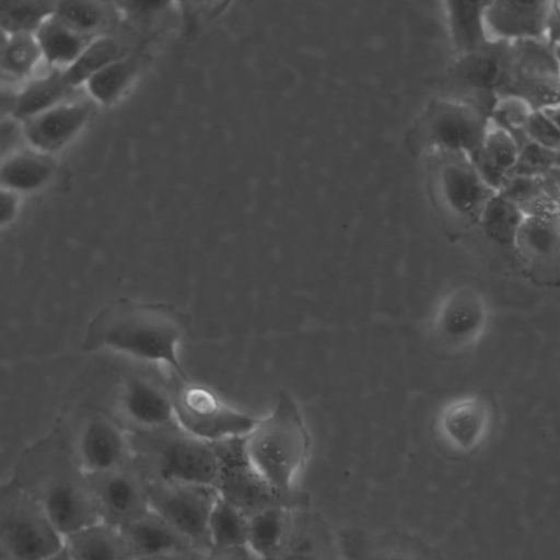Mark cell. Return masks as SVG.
<instances>
[{"label":"cell","mask_w":560,"mask_h":560,"mask_svg":"<svg viewBox=\"0 0 560 560\" xmlns=\"http://www.w3.org/2000/svg\"><path fill=\"white\" fill-rule=\"evenodd\" d=\"M189 328L188 315L173 304L119 298L88 324L82 349L165 368L186 382L189 377L179 348Z\"/></svg>","instance_id":"obj_1"},{"label":"cell","mask_w":560,"mask_h":560,"mask_svg":"<svg viewBox=\"0 0 560 560\" xmlns=\"http://www.w3.org/2000/svg\"><path fill=\"white\" fill-rule=\"evenodd\" d=\"M8 478L36 499L63 536L101 520L88 475L65 435L52 433L26 447Z\"/></svg>","instance_id":"obj_2"},{"label":"cell","mask_w":560,"mask_h":560,"mask_svg":"<svg viewBox=\"0 0 560 560\" xmlns=\"http://www.w3.org/2000/svg\"><path fill=\"white\" fill-rule=\"evenodd\" d=\"M246 457L281 500L289 502L311 452V435L298 401L280 392L270 412L244 438Z\"/></svg>","instance_id":"obj_3"},{"label":"cell","mask_w":560,"mask_h":560,"mask_svg":"<svg viewBox=\"0 0 560 560\" xmlns=\"http://www.w3.org/2000/svg\"><path fill=\"white\" fill-rule=\"evenodd\" d=\"M130 435L133 462L144 475L215 487L221 467L215 444L178 427Z\"/></svg>","instance_id":"obj_4"},{"label":"cell","mask_w":560,"mask_h":560,"mask_svg":"<svg viewBox=\"0 0 560 560\" xmlns=\"http://www.w3.org/2000/svg\"><path fill=\"white\" fill-rule=\"evenodd\" d=\"M63 547V535L18 481L0 490V560H47Z\"/></svg>","instance_id":"obj_5"},{"label":"cell","mask_w":560,"mask_h":560,"mask_svg":"<svg viewBox=\"0 0 560 560\" xmlns=\"http://www.w3.org/2000/svg\"><path fill=\"white\" fill-rule=\"evenodd\" d=\"M491 323L486 295L462 284L446 291L436 302L428 322V336L442 353L467 352L483 339Z\"/></svg>","instance_id":"obj_6"},{"label":"cell","mask_w":560,"mask_h":560,"mask_svg":"<svg viewBox=\"0 0 560 560\" xmlns=\"http://www.w3.org/2000/svg\"><path fill=\"white\" fill-rule=\"evenodd\" d=\"M515 96L533 110L560 103V63L556 47L545 39L509 44L498 98Z\"/></svg>","instance_id":"obj_7"},{"label":"cell","mask_w":560,"mask_h":560,"mask_svg":"<svg viewBox=\"0 0 560 560\" xmlns=\"http://www.w3.org/2000/svg\"><path fill=\"white\" fill-rule=\"evenodd\" d=\"M172 394L177 427L209 443L245 438L259 420L228 405L211 388L191 381L180 382Z\"/></svg>","instance_id":"obj_8"},{"label":"cell","mask_w":560,"mask_h":560,"mask_svg":"<svg viewBox=\"0 0 560 560\" xmlns=\"http://www.w3.org/2000/svg\"><path fill=\"white\" fill-rule=\"evenodd\" d=\"M143 477L151 511L184 534L198 549L210 550L208 523L218 498L217 488L144 474Z\"/></svg>","instance_id":"obj_9"},{"label":"cell","mask_w":560,"mask_h":560,"mask_svg":"<svg viewBox=\"0 0 560 560\" xmlns=\"http://www.w3.org/2000/svg\"><path fill=\"white\" fill-rule=\"evenodd\" d=\"M67 440L74 459L86 475L133 462L130 432L119 420L98 409L91 411Z\"/></svg>","instance_id":"obj_10"},{"label":"cell","mask_w":560,"mask_h":560,"mask_svg":"<svg viewBox=\"0 0 560 560\" xmlns=\"http://www.w3.org/2000/svg\"><path fill=\"white\" fill-rule=\"evenodd\" d=\"M436 175L438 191L448 212L464 223L478 224L497 191L482 179L470 158L460 151L439 149Z\"/></svg>","instance_id":"obj_11"},{"label":"cell","mask_w":560,"mask_h":560,"mask_svg":"<svg viewBox=\"0 0 560 560\" xmlns=\"http://www.w3.org/2000/svg\"><path fill=\"white\" fill-rule=\"evenodd\" d=\"M116 405L131 434H152L177 427L172 392L148 376L132 374L120 383Z\"/></svg>","instance_id":"obj_12"},{"label":"cell","mask_w":560,"mask_h":560,"mask_svg":"<svg viewBox=\"0 0 560 560\" xmlns=\"http://www.w3.org/2000/svg\"><path fill=\"white\" fill-rule=\"evenodd\" d=\"M88 478L100 517L109 524L122 528L151 510L143 474L135 462Z\"/></svg>","instance_id":"obj_13"},{"label":"cell","mask_w":560,"mask_h":560,"mask_svg":"<svg viewBox=\"0 0 560 560\" xmlns=\"http://www.w3.org/2000/svg\"><path fill=\"white\" fill-rule=\"evenodd\" d=\"M220 455V475L215 488L220 497L235 505L247 516L277 503L278 498L249 464L244 438L214 443Z\"/></svg>","instance_id":"obj_14"},{"label":"cell","mask_w":560,"mask_h":560,"mask_svg":"<svg viewBox=\"0 0 560 560\" xmlns=\"http://www.w3.org/2000/svg\"><path fill=\"white\" fill-rule=\"evenodd\" d=\"M493 425V411L487 398L477 394L447 400L435 417V432L451 452L468 455L488 440Z\"/></svg>","instance_id":"obj_15"},{"label":"cell","mask_w":560,"mask_h":560,"mask_svg":"<svg viewBox=\"0 0 560 560\" xmlns=\"http://www.w3.org/2000/svg\"><path fill=\"white\" fill-rule=\"evenodd\" d=\"M429 122L438 149L460 151L470 158L485 140L491 114L474 101H444L434 106Z\"/></svg>","instance_id":"obj_16"},{"label":"cell","mask_w":560,"mask_h":560,"mask_svg":"<svg viewBox=\"0 0 560 560\" xmlns=\"http://www.w3.org/2000/svg\"><path fill=\"white\" fill-rule=\"evenodd\" d=\"M92 104L69 100L22 121L26 142L32 149L51 154L66 147L88 122Z\"/></svg>","instance_id":"obj_17"},{"label":"cell","mask_w":560,"mask_h":560,"mask_svg":"<svg viewBox=\"0 0 560 560\" xmlns=\"http://www.w3.org/2000/svg\"><path fill=\"white\" fill-rule=\"evenodd\" d=\"M547 9L548 1H488L485 25L489 40L545 39Z\"/></svg>","instance_id":"obj_18"},{"label":"cell","mask_w":560,"mask_h":560,"mask_svg":"<svg viewBox=\"0 0 560 560\" xmlns=\"http://www.w3.org/2000/svg\"><path fill=\"white\" fill-rule=\"evenodd\" d=\"M136 559L199 560L206 552L153 511L122 527Z\"/></svg>","instance_id":"obj_19"},{"label":"cell","mask_w":560,"mask_h":560,"mask_svg":"<svg viewBox=\"0 0 560 560\" xmlns=\"http://www.w3.org/2000/svg\"><path fill=\"white\" fill-rule=\"evenodd\" d=\"M509 44L489 42L480 49L460 56L457 63L456 73L459 81L472 92V101L490 114L498 101V92L504 77Z\"/></svg>","instance_id":"obj_20"},{"label":"cell","mask_w":560,"mask_h":560,"mask_svg":"<svg viewBox=\"0 0 560 560\" xmlns=\"http://www.w3.org/2000/svg\"><path fill=\"white\" fill-rule=\"evenodd\" d=\"M63 547L75 560H136L122 528L103 520L63 536Z\"/></svg>","instance_id":"obj_21"},{"label":"cell","mask_w":560,"mask_h":560,"mask_svg":"<svg viewBox=\"0 0 560 560\" xmlns=\"http://www.w3.org/2000/svg\"><path fill=\"white\" fill-rule=\"evenodd\" d=\"M498 192L515 203L525 217L560 218V188L547 173L511 175Z\"/></svg>","instance_id":"obj_22"},{"label":"cell","mask_w":560,"mask_h":560,"mask_svg":"<svg viewBox=\"0 0 560 560\" xmlns=\"http://www.w3.org/2000/svg\"><path fill=\"white\" fill-rule=\"evenodd\" d=\"M517 141L492 122L480 149L470 156L479 175L494 191H499L520 156Z\"/></svg>","instance_id":"obj_23"},{"label":"cell","mask_w":560,"mask_h":560,"mask_svg":"<svg viewBox=\"0 0 560 560\" xmlns=\"http://www.w3.org/2000/svg\"><path fill=\"white\" fill-rule=\"evenodd\" d=\"M290 527L289 506L277 503L248 516L247 548L258 560H277Z\"/></svg>","instance_id":"obj_24"},{"label":"cell","mask_w":560,"mask_h":560,"mask_svg":"<svg viewBox=\"0 0 560 560\" xmlns=\"http://www.w3.org/2000/svg\"><path fill=\"white\" fill-rule=\"evenodd\" d=\"M55 168L49 154L35 149L19 150L2 159L1 188L19 194L36 190L50 180Z\"/></svg>","instance_id":"obj_25"},{"label":"cell","mask_w":560,"mask_h":560,"mask_svg":"<svg viewBox=\"0 0 560 560\" xmlns=\"http://www.w3.org/2000/svg\"><path fill=\"white\" fill-rule=\"evenodd\" d=\"M43 58L56 68L65 70L73 63L85 47L94 39L57 18H47L36 30ZM96 38V37H95Z\"/></svg>","instance_id":"obj_26"},{"label":"cell","mask_w":560,"mask_h":560,"mask_svg":"<svg viewBox=\"0 0 560 560\" xmlns=\"http://www.w3.org/2000/svg\"><path fill=\"white\" fill-rule=\"evenodd\" d=\"M73 90L65 80L62 70L50 71L31 80L15 94L11 116L23 121L69 101Z\"/></svg>","instance_id":"obj_27"},{"label":"cell","mask_w":560,"mask_h":560,"mask_svg":"<svg viewBox=\"0 0 560 560\" xmlns=\"http://www.w3.org/2000/svg\"><path fill=\"white\" fill-rule=\"evenodd\" d=\"M487 3L488 1L446 3L451 36L460 56L474 52L490 42L485 25Z\"/></svg>","instance_id":"obj_28"},{"label":"cell","mask_w":560,"mask_h":560,"mask_svg":"<svg viewBox=\"0 0 560 560\" xmlns=\"http://www.w3.org/2000/svg\"><path fill=\"white\" fill-rule=\"evenodd\" d=\"M129 46L117 35L106 34L94 38L77 58L62 70L65 80L72 86L83 85L96 71L129 55Z\"/></svg>","instance_id":"obj_29"},{"label":"cell","mask_w":560,"mask_h":560,"mask_svg":"<svg viewBox=\"0 0 560 560\" xmlns=\"http://www.w3.org/2000/svg\"><path fill=\"white\" fill-rule=\"evenodd\" d=\"M525 219L523 212L510 199L495 192L487 202L478 225L497 245L515 248L517 233Z\"/></svg>","instance_id":"obj_30"},{"label":"cell","mask_w":560,"mask_h":560,"mask_svg":"<svg viewBox=\"0 0 560 560\" xmlns=\"http://www.w3.org/2000/svg\"><path fill=\"white\" fill-rule=\"evenodd\" d=\"M208 535L210 549L247 547L248 516L218 493L209 517Z\"/></svg>","instance_id":"obj_31"},{"label":"cell","mask_w":560,"mask_h":560,"mask_svg":"<svg viewBox=\"0 0 560 560\" xmlns=\"http://www.w3.org/2000/svg\"><path fill=\"white\" fill-rule=\"evenodd\" d=\"M54 14L72 28L93 38L109 34L115 20L113 8L101 1H59Z\"/></svg>","instance_id":"obj_32"},{"label":"cell","mask_w":560,"mask_h":560,"mask_svg":"<svg viewBox=\"0 0 560 560\" xmlns=\"http://www.w3.org/2000/svg\"><path fill=\"white\" fill-rule=\"evenodd\" d=\"M139 70V59L129 54L93 73L83 84L98 103L115 102L131 84Z\"/></svg>","instance_id":"obj_33"},{"label":"cell","mask_w":560,"mask_h":560,"mask_svg":"<svg viewBox=\"0 0 560 560\" xmlns=\"http://www.w3.org/2000/svg\"><path fill=\"white\" fill-rule=\"evenodd\" d=\"M560 246V218L525 217L517 233L515 249L525 257L548 258Z\"/></svg>","instance_id":"obj_34"},{"label":"cell","mask_w":560,"mask_h":560,"mask_svg":"<svg viewBox=\"0 0 560 560\" xmlns=\"http://www.w3.org/2000/svg\"><path fill=\"white\" fill-rule=\"evenodd\" d=\"M0 61L2 73L12 78L27 77L43 54L35 33L8 34L1 31Z\"/></svg>","instance_id":"obj_35"},{"label":"cell","mask_w":560,"mask_h":560,"mask_svg":"<svg viewBox=\"0 0 560 560\" xmlns=\"http://www.w3.org/2000/svg\"><path fill=\"white\" fill-rule=\"evenodd\" d=\"M56 3L52 1H1V31L13 34L21 32L35 33L39 25L55 13Z\"/></svg>","instance_id":"obj_36"},{"label":"cell","mask_w":560,"mask_h":560,"mask_svg":"<svg viewBox=\"0 0 560 560\" xmlns=\"http://www.w3.org/2000/svg\"><path fill=\"white\" fill-rule=\"evenodd\" d=\"M533 109L521 98L503 96L498 98L492 113L491 122L509 132L522 149L528 140L524 128Z\"/></svg>","instance_id":"obj_37"},{"label":"cell","mask_w":560,"mask_h":560,"mask_svg":"<svg viewBox=\"0 0 560 560\" xmlns=\"http://www.w3.org/2000/svg\"><path fill=\"white\" fill-rule=\"evenodd\" d=\"M528 142L545 150L560 152V131L541 110H533L524 128Z\"/></svg>","instance_id":"obj_38"},{"label":"cell","mask_w":560,"mask_h":560,"mask_svg":"<svg viewBox=\"0 0 560 560\" xmlns=\"http://www.w3.org/2000/svg\"><path fill=\"white\" fill-rule=\"evenodd\" d=\"M21 140H25L22 121H20L19 119H16L12 116L2 117V121H1V156H2V159L21 150V149H18V145Z\"/></svg>","instance_id":"obj_39"},{"label":"cell","mask_w":560,"mask_h":560,"mask_svg":"<svg viewBox=\"0 0 560 560\" xmlns=\"http://www.w3.org/2000/svg\"><path fill=\"white\" fill-rule=\"evenodd\" d=\"M20 209V194L10 189L1 188L0 197V225L5 228L16 218Z\"/></svg>","instance_id":"obj_40"},{"label":"cell","mask_w":560,"mask_h":560,"mask_svg":"<svg viewBox=\"0 0 560 560\" xmlns=\"http://www.w3.org/2000/svg\"><path fill=\"white\" fill-rule=\"evenodd\" d=\"M545 39L553 47L560 46V0L548 1Z\"/></svg>","instance_id":"obj_41"},{"label":"cell","mask_w":560,"mask_h":560,"mask_svg":"<svg viewBox=\"0 0 560 560\" xmlns=\"http://www.w3.org/2000/svg\"><path fill=\"white\" fill-rule=\"evenodd\" d=\"M199 560H258L247 547L210 549Z\"/></svg>","instance_id":"obj_42"},{"label":"cell","mask_w":560,"mask_h":560,"mask_svg":"<svg viewBox=\"0 0 560 560\" xmlns=\"http://www.w3.org/2000/svg\"><path fill=\"white\" fill-rule=\"evenodd\" d=\"M361 560H421L411 551L399 548H378L363 556Z\"/></svg>","instance_id":"obj_43"},{"label":"cell","mask_w":560,"mask_h":560,"mask_svg":"<svg viewBox=\"0 0 560 560\" xmlns=\"http://www.w3.org/2000/svg\"><path fill=\"white\" fill-rule=\"evenodd\" d=\"M541 112L553 124V126L560 131V103L548 106Z\"/></svg>","instance_id":"obj_44"},{"label":"cell","mask_w":560,"mask_h":560,"mask_svg":"<svg viewBox=\"0 0 560 560\" xmlns=\"http://www.w3.org/2000/svg\"><path fill=\"white\" fill-rule=\"evenodd\" d=\"M47 560H75L65 547L50 556Z\"/></svg>","instance_id":"obj_45"},{"label":"cell","mask_w":560,"mask_h":560,"mask_svg":"<svg viewBox=\"0 0 560 560\" xmlns=\"http://www.w3.org/2000/svg\"><path fill=\"white\" fill-rule=\"evenodd\" d=\"M547 174L556 182L560 188V167H552L547 172Z\"/></svg>","instance_id":"obj_46"},{"label":"cell","mask_w":560,"mask_h":560,"mask_svg":"<svg viewBox=\"0 0 560 560\" xmlns=\"http://www.w3.org/2000/svg\"><path fill=\"white\" fill-rule=\"evenodd\" d=\"M136 560H176V559H170V558H139Z\"/></svg>","instance_id":"obj_47"}]
</instances>
